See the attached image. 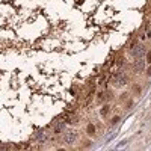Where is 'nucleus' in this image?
Masks as SVG:
<instances>
[{
	"label": "nucleus",
	"mask_w": 151,
	"mask_h": 151,
	"mask_svg": "<svg viewBox=\"0 0 151 151\" xmlns=\"http://www.w3.org/2000/svg\"><path fill=\"white\" fill-rule=\"evenodd\" d=\"M76 139H77V133L76 131H73V130H68V131H65L64 133V140L67 142V144H74L76 142Z\"/></svg>",
	"instance_id": "obj_1"
},
{
	"label": "nucleus",
	"mask_w": 151,
	"mask_h": 151,
	"mask_svg": "<svg viewBox=\"0 0 151 151\" xmlns=\"http://www.w3.org/2000/svg\"><path fill=\"white\" fill-rule=\"evenodd\" d=\"M113 79L118 82V85H126V83L128 82V76L124 74V73H121V71H118V73L113 76Z\"/></svg>",
	"instance_id": "obj_2"
},
{
	"label": "nucleus",
	"mask_w": 151,
	"mask_h": 151,
	"mask_svg": "<svg viewBox=\"0 0 151 151\" xmlns=\"http://www.w3.org/2000/svg\"><path fill=\"white\" fill-rule=\"evenodd\" d=\"M144 55H145V47L142 44H138L136 47H133V56H135V59L142 58Z\"/></svg>",
	"instance_id": "obj_3"
},
{
	"label": "nucleus",
	"mask_w": 151,
	"mask_h": 151,
	"mask_svg": "<svg viewBox=\"0 0 151 151\" xmlns=\"http://www.w3.org/2000/svg\"><path fill=\"white\" fill-rule=\"evenodd\" d=\"M144 67H145V64H144V60H142V58H138L135 60V71L136 73H140V71L144 70Z\"/></svg>",
	"instance_id": "obj_4"
},
{
	"label": "nucleus",
	"mask_w": 151,
	"mask_h": 151,
	"mask_svg": "<svg viewBox=\"0 0 151 151\" xmlns=\"http://www.w3.org/2000/svg\"><path fill=\"white\" fill-rule=\"evenodd\" d=\"M35 138H36L39 142H42V140H46V139H47V135H46V133H44L42 130H39L36 135H35Z\"/></svg>",
	"instance_id": "obj_5"
},
{
	"label": "nucleus",
	"mask_w": 151,
	"mask_h": 151,
	"mask_svg": "<svg viewBox=\"0 0 151 151\" xmlns=\"http://www.w3.org/2000/svg\"><path fill=\"white\" fill-rule=\"evenodd\" d=\"M64 130H65V121L56 124V127H55V131H56V133H60V131H64Z\"/></svg>",
	"instance_id": "obj_6"
},
{
	"label": "nucleus",
	"mask_w": 151,
	"mask_h": 151,
	"mask_svg": "<svg viewBox=\"0 0 151 151\" xmlns=\"http://www.w3.org/2000/svg\"><path fill=\"white\" fill-rule=\"evenodd\" d=\"M77 121H79V118L76 116V115H68V116L65 118V122H70V124H74Z\"/></svg>",
	"instance_id": "obj_7"
},
{
	"label": "nucleus",
	"mask_w": 151,
	"mask_h": 151,
	"mask_svg": "<svg viewBox=\"0 0 151 151\" xmlns=\"http://www.w3.org/2000/svg\"><path fill=\"white\" fill-rule=\"evenodd\" d=\"M86 133L88 135H95V127H94V124H88V127H86Z\"/></svg>",
	"instance_id": "obj_8"
},
{
	"label": "nucleus",
	"mask_w": 151,
	"mask_h": 151,
	"mask_svg": "<svg viewBox=\"0 0 151 151\" xmlns=\"http://www.w3.org/2000/svg\"><path fill=\"white\" fill-rule=\"evenodd\" d=\"M109 110H110V107H109V106H103V107H101V110H100L101 116H106V115L109 113Z\"/></svg>",
	"instance_id": "obj_9"
},
{
	"label": "nucleus",
	"mask_w": 151,
	"mask_h": 151,
	"mask_svg": "<svg viewBox=\"0 0 151 151\" xmlns=\"http://www.w3.org/2000/svg\"><path fill=\"white\" fill-rule=\"evenodd\" d=\"M147 60H148V64H151V51L147 53Z\"/></svg>",
	"instance_id": "obj_10"
},
{
	"label": "nucleus",
	"mask_w": 151,
	"mask_h": 151,
	"mask_svg": "<svg viewBox=\"0 0 151 151\" xmlns=\"http://www.w3.org/2000/svg\"><path fill=\"white\" fill-rule=\"evenodd\" d=\"M119 121V116H115L113 119H112V124H115V122H118Z\"/></svg>",
	"instance_id": "obj_11"
},
{
	"label": "nucleus",
	"mask_w": 151,
	"mask_h": 151,
	"mask_svg": "<svg viewBox=\"0 0 151 151\" xmlns=\"http://www.w3.org/2000/svg\"><path fill=\"white\" fill-rule=\"evenodd\" d=\"M103 98H104V95H103V92H100L98 94V100H103Z\"/></svg>",
	"instance_id": "obj_12"
},
{
	"label": "nucleus",
	"mask_w": 151,
	"mask_h": 151,
	"mask_svg": "<svg viewBox=\"0 0 151 151\" xmlns=\"http://www.w3.org/2000/svg\"><path fill=\"white\" fill-rule=\"evenodd\" d=\"M147 74H148V76H151V65H150V67H148V70H147Z\"/></svg>",
	"instance_id": "obj_13"
}]
</instances>
